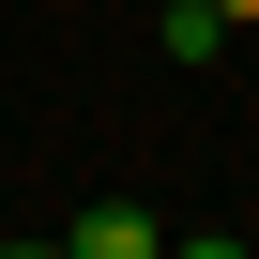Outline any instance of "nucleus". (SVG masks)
Instances as JSON below:
<instances>
[{"instance_id":"obj_1","label":"nucleus","mask_w":259,"mask_h":259,"mask_svg":"<svg viewBox=\"0 0 259 259\" xmlns=\"http://www.w3.org/2000/svg\"><path fill=\"white\" fill-rule=\"evenodd\" d=\"M61 259H153V213L107 198V213H61Z\"/></svg>"},{"instance_id":"obj_2","label":"nucleus","mask_w":259,"mask_h":259,"mask_svg":"<svg viewBox=\"0 0 259 259\" xmlns=\"http://www.w3.org/2000/svg\"><path fill=\"white\" fill-rule=\"evenodd\" d=\"M153 46H168V61H213V46H229V16H213V0H168V16H153Z\"/></svg>"},{"instance_id":"obj_3","label":"nucleus","mask_w":259,"mask_h":259,"mask_svg":"<svg viewBox=\"0 0 259 259\" xmlns=\"http://www.w3.org/2000/svg\"><path fill=\"white\" fill-rule=\"evenodd\" d=\"M213 16H229V31H259V0H213Z\"/></svg>"}]
</instances>
